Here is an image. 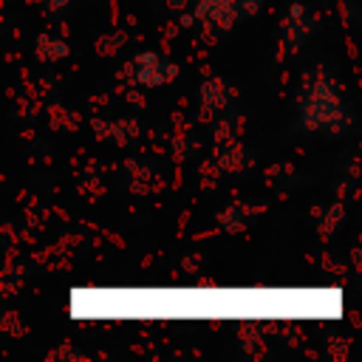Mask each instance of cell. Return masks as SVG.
Returning a JSON list of instances; mask_svg holds the SVG:
<instances>
[{
  "mask_svg": "<svg viewBox=\"0 0 362 362\" xmlns=\"http://www.w3.org/2000/svg\"><path fill=\"white\" fill-rule=\"evenodd\" d=\"M76 317H337L334 288H88L71 294Z\"/></svg>",
  "mask_w": 362,
  "mask_h": 362,
  "instance_id": "1",
  "label": "cell"
}]
</instances>
